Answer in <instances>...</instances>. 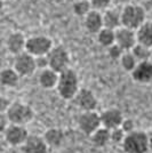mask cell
<instances>
[{
  "label": "cell",
  "mask_w": 152,
  "mask_h": 153,
  "mask_svg": "<svg viewBox=\"0 0 152 153\" xmlns=\"http://www.w3.org/2000/svg\"><path fill=\"white\" fill-rule=\"evenodd\" d=\"M56 89L58 95L63 100L70 101L76 97L77 93L79 91V76L75 70L69 68L68 70L60 73L58 82Z\"/></svg>",
  "instance_id": "obj_1"
},
{
  "label": "cell",
  "mask_w": 152,
  "mask_h": 153,
  "mask_svg": "<svg viewBox=\"0 0 152 153\" xmlns=\"http://www.w3.org/2000/svg\"><path fill=\"white\" fill-rule=\"evenodd\" d=\"M121 147L125 153H146L150 151L149 134L143 130H133L128 133L121 143Z\"/></svg>",
  "instance_id": "obj_2"
},
{
  "label": "cell",
  "mask_w": 152,
  "mask_h": 153,
  "mask_svg": "<svg viewBox=\"0 0 152 153\" xmlns=\"http://www.w3.org/2000/svg\"><path fill=\"white\" fill-rule=\"evenodd\" d=\"M10 123L26 126L34 119V110L26 103L12 102L5 112Z\"/></svg>",
  "instance_id": "obj_3"
},
{
  "label": "cell",
  "mask_w": 152,
  "mask_h": 153,
  "mask_svg": "<svg viewBox=\"0 0 152 153\" xmlns=\"http://www.w3.org/2000/svg\"><path fill=\"white\" fill-rule=\"evenodd\" d=\"M145 9L139 5H126L121 9V24L132 30H137L146 21Z\"/></svg>",
  "instance_id": "obj_4"
},
{
  "label": "cell",
  "mask_w": 152,
  "mask_h": 153,
  "mask_svg": "<svg viewBox=\"0 0 152 153\" xmlns=\"http://www.w3.org/2000/svg\"><path fill=\"white\" fill-rule=\"evenodd\" d=\"M47 58L48 66L58 73L68 70L70 68V54L63 46H54L53 49L48 53Z\"/></svg>",
  "instance_id": "obj_5"
},
{
  "label": "cell",
  "mask_w": 152,
  "mask_h": 153,
  "mask_svg": "<svg viewBox=\"0 0 152 153\" xmlns=\"http://www.w3.org/2000/svg\"><path fill=\"white\" fill-rule=\"evenodd\" d=\"M53 40L46 36H32L26 40L25 51L30 53L34 57L46 56L53 49Z\"/></svg>",
  "instance_id": "obj_6"
},
{
  "label": "cell",
  "mask_w": 152,
  "mask_h": 153,
  "mask_svg": "<svg viewBox=\"0 0 152 153\" xmlns=\"http://www.w3.org/2000/svg\"><path fill=\"white\" fill-rule=\"evenodd\" d=\"M77 123L79 129L85 135L90 136L94 131H96L100 127H102L101 113L94 111H81V113L78 115Z\"/></svg>",
  "instance_id": "obj_7"
},
{
  "label": "cell",
  "mask_w": 152,
  "mask_h": 153,
  "mask_svg": "<svg viewBox=\"0 0 152 153\" xmlns=\"http://www.w3.org/2000/svg\"><path fill=\"white\" fill-rule=\"evenodd\" d=\"M13 68L21 76H31L38 68L37 58L30 53L23 51L19 55H15Z\"/></svg>",
  "instance_id": "obj_8"
},
{
  "label": "cell",
  "mask_w": 152,
  "mask_h": 153,
  "mask_svg": "<svg viewBox=\"0 0 152 153\" xmlns=\"http://www.w3.org/2000/svg\"><path fill=\"white\" fill-rule=\"evenodd\" d=\"M4 137L10 146H22L29 137V131L25 126L10 123L4 131Z\"/></svg>",
  "instance_id": "obj_9"
},
{
  "label": "cell",
  "mask_w": 152,
  "mask_h": 153,
  "mask_svg": "<svg viewBox=\"0 0 152 153\" xmlns=\"http://www.w3.org/2000/svg\"><path fill=\"white\" fill-rule=\"evenodd\" d=\"M73 101L80 111H94L97 108V103H98L95 94L88 88L79 89Z\"/></svg>",
  "instance_id": "obj_10"
},
{
  "label": "cell",
  "mask_w": 152,
  "mask_h": 153,
  "mask_svg": "<svg viewBox=\"0 0 152 153\" xmlns=\"http://www.w3.org/2000/svg\"><path fill=\"white\" fill-rule=\"evenodd\" d=\"M115 44L120 46L124 51H132L137 44V34L135 30L128 29L126 26H120L115 30Z\"/></svg>",
  "instance_id": "obj_11"
},
{
  "label": "cell",
  "mask_w": 152,
  "mask_h": 153,
  "mask_svg": "<svg viewBox=\"0 0 152 153\" xmlns=\"http://www.w3.org/2000/svg\"><path fill=\"white\" fill-rule=\"evenodd\" d=\"M124 114L119 108H109L102 111L101 113V121L102 126L108 129H113V128L120 127L122 121H124Z\"/></svg>",
  "instance_id": "obj_12"
},
{
  "label": "cell",
  "mask_w": 152,
  "mask_h": 153,
  "mask_svg": "<svg viewBox=\"0 0 152 153\" xmlns=\"http://www.w3.org/2000/svg\"><path fill=\"white\" fill-rule=\"evenodd\" d=\"M49 146L45 140L44 136L29 135L24 144L22 145L23 153H48Z\"/></svg>",
  "instance_id": "obj_13"
},
{
  "label": "cell",
  "mask_w": 152,
  "mask_h": 153,
  "mask_svg": "<svg viewBox=\"0 0 152 153\" xmlns=\"http://www.w3.org/2000/svg\"><path fill=\"white\" fill-rule=\"evenodd\" d=\"M132 78L135 82L139 83H149L152 81V62L142 61L139 62L136 68L132 72Z\"/></svg>",
  "instance_id": "obj_14"
},
{
  "label": "cell",
  "mask_w": 152,
  "mask_h": 153,
  "mask_svg": "<svg viewBox=\"0 0 152 153\" xmlns=\"http://www.w3.org/2000/svg\"><path fill=\"white\" fill-rule=\"evenodd\" d=\"M83 25L88 33L97 34L104 27V21H103V14L100 10L92 9L85 17H83Z\"/></svg>",
  "instance_id": "obj_15"
},
{
  "label": "cell",
  "mask_w": 152,
  "mask_h": 153,
  "mask_svg": "<svg viewBox=\"0 0 152 153\" xmlns=\"http://www.w3.org/2000/svg\"><path fill=\"white\" fill-rule=\"evenodd\" d=\"M26 40H28V38H25V36L22 32H13L8 36V38L6 40L7 49L13 55H19L21 53L25 51Z\"/></svg>",
  "instance_id": "obj_16"
},
{
  "label": "cell",
  "mask_w": 152,
  "mask_h": 153,
  "mask_svg": "<svg viewBox=\"0 0 152 153\" xmlns=\"http://www.w3.org/2000/svg\"><path fill=\"white\" fill-rule=\"evenodd\" d=\"M58 78H60V73L53 70L51 68H46L42 69L41 72L39 73L38 81L39 85L44 88V89H54L56 88L57 82H58Z\"/></svg>",
  "instance_id": "obj_17"
},
{
  "label": "cell",
  "mask_w": 152,
  "mask_h": 153,
  "mask_svg": "<svg viewBox=\"0 0 152 153\" xmlns=\"http://www.w3.org/2000/svg\"><path fill=\"white\" fill-rule=\"evenodd\" d=\"M21 76L14 68H6L0 72V82L6 88H15L19 82Z\"/></svg>",
  "instance_id": "obj_18"
},
{
  "label": "cell",
  "mask_w": 152,
  "mask_h": 153,
  "mask_svg": "<svg viewBox=\"0 0 152 153\" xmlns=\"http://www.w3.org/2000/svg\"><path fill=\"white\" fill-rule=\"evenodd\" d=\"M44 138L47 142L49 147H58L63 144L65 136H64V133L62 129L53 127L45 131Z\"/></svg>",
  "instance_id": "obj_19"
},
{
  "label": "cell",
  "mask_w": 152,
  "mask_h": 153,
  "mask_svg": "<svg viewBox=\"0 0 152 153\" xmlns=\"http://www.w3.org/2000/svg\"><path fill=\"white\" fill-rule=\"evenodd\" d=\"M92 144L96 147H104L107 146L109 143L111 142V134H110V129L105 127H100L96 131L89 136Z\"/></svg>",
  "instance_id": "obj_20"
},
{
  "label": "cell",
  "mask_w": 152,
  "mask_h": 153,
  "mask_svg": "<svg viewBox=\"0 0 152 153\" xmlns=\"http://www.w3.org/2000/svg\"><path fill=\"white\" fill-rule=\"evenodd\" d=\"M137 42L152 48V21H145L136 30Z\"/></svg>",
  "instance_id": "obj_21"
},
{
  "label": "cell",
  "mask_w": 152,
  "mask_h": 153,
  "mask_svg": "<svg viewBox=\"0 0 152 153\" xmlns=\"http://www.w3.org/2000/svg\"><path fill=\"white\" fill-rule=\"evenodd\" d=\"M103 21H104V27L117 30L121 24V12L117 10L115 8L113 9H107L105 13L103 14Z\"/></svg>",
  "instance_id": "obj_22"
},
{
  "label": "cell",
  "mask_w": 152,
  "mask_h": 153,
  "mask_svg": "<svg viewBox=\"0 0 152 153\" xmlns=\"http://www.w3.org/2000/svg\"><path fill=\"white\" fill-rule=\"evenodd\" d=\"M96 39H97V42L101 46L109 48L110 46L115 44V30L103 27L101 31L96 34Z\"/></svg>",
  "instance_id": "obj_23"
},
{
  "label": "cell",
  "mask_w": 152,
  "mask_h": 153,
  "mask_svg": "<svg viewBox=\"0 0 152 153\" xmlns=\"http://www.w3.org/2000/svg\"><path fill=\"white\" fill-rule=\"evenodd\" d=\"M119 62H120L121 68L125 71H127V72H132L136 68L137 63H139V61L134 56L132 51H124V54H122L121 58L119 59Z\"/></svg>",
  "instance_id": "obj_24"
},
{
  "label": "cell",
  "mask_w": 152,
  "mask_h": 153,
  "mask_svg": "<svg viewBox=\"0 0 152 153\" xmlns=\"http://www.w3.org/2000/svg\"><path fill=\"white\" fill-rule=\"evenodd\" d=\"M132 53L134 54V56L136 57V59L139 62L149 61L150 57H151V48L148 47V46L142 45L139 42H137L136 45L134 46V48L132 49Z\"/></svg>",
  "instance_id": "obj_25"
},
{
  "label": "cell",
  "mask_w": 152,
  "mask_h": 153,
  "mask_svg": "<svg viewBox=\"0 0 152 153\" xmlns=\"http://www.w3.org/2000/svg\"><path fill=\"white\" fill-rule=\"evenodd\" d=\"M73 13L79 17H85L93 9L90 0H78L73 4Z\"/></svg>",
  "instance_id": "obj_26"
},
{
  "label": "cell",
  "mask_w": 152,
  "mask_h": 153,
  "mask_svg": "<svg viewBox=\"0 0 152 153\" xmlns=\"http://www.w3.org/2000/svg\"><path fill=\"white\" fill-rule=\"evenodd\" d=\"M110 134H111V143H114V144H121L127 135L126 131L121 127H117L111 129Z\"/></svg>",
  "instance_id": "obj_27"
},
{
  "label": "cell",
  "mask_w": 152,
  "mask_h": 153,
  "mask_svg": "<svg viewBox=\"0 0 152 153\" xmlns=\"http://www.w3.org/2000/svg\"><path fill=\"white\" fill-rule=\"evenodd\" d=\"M124 51H125L121 48L120 46L114 44V45L110 46L108 48V55L111 59H113V61H119L121 58V56H122V54H124Z\"/></svg>",
  "instance_id": "obj_28"
},
{
  "label": "cell",
  "mask_w": 152,
  "mask_h": 153,
  "mask_svg": "<svg viewBox=\"0 0 152 153\" xmlns=\"http://www.w3.org/2000/svg\"><path fill=\"white\" fill-rule=\"evenodd\" d=\"M90 4L93 9L96 10H107L110 5H111V0H90Z\"/></svg>",
  "instance_id": "obj_29"
},
{
  "label": "cell",
  "mask_w": 152,
  "mask_h": 153,
  "mask_svg": "<svg viewBox=\"0 0 152 153\" xmlns=\"http://www.w3.org/2000/svg\"><path fill=\"white\" fill-rule=\"evenodd\" d=\"M120 127L126 131V134H128V133H130V131L135 130V122H134L133 119H129V118L126 119V118H125Z\"/></svg>",
  "instance_id": "obj_30"
},
{
  "label": "cell",
  "mask_w": 152,
  "mask_h": 153,
  "mask_svg": "<svg viewBox=\"0 0 152 153\" xmlns=\"http://www.w3.org/2000/svg\"><path fill=\"white\" fill-rule=\"evenodd\" d=\"M9 125H10V122H9V120H8L6 113H1V131L4 133V131L6 130V128L8 127Z\"/></svg>",
  "instance_id": "obj_31"
},
{
  "label": "cell",
  "mask_w": 152,
  "mask_h": 153,
  "mask_svg": "<svg viewBox=\"0 0 152 153\" xmlns=\"http://www.w3.org/2000/svg\"><path fill=\"white\" fill-rule=\"evenodd\" d=\"M12 104V102L9 100H6V98H1V113H5L7 111V108H9V105Z\"/></svg>",
  "instance_id": "obj_32"
},
{
  "label": "cell",
  "mask_w": 152,
  "mask_h": 153,
  "mask_svg": "<svg viewBox=\"0 0 152 153\" xmlns=\"http://www.w3.org/2000/svg\"><path fill=\"white\" fill-rule=\"evenodd\" d=\"M149 146H150V150H152V133L149 134Z\"/></svg>",
  "instance_id": "obj_33"
},
{
  "label": "cell",
  "mask_w": 152,
  "mask_h": 153,
  "mask_svg": "<svg viewBox=\"0 0 152 153\" xmlns=\"http://www.w3.org/2000/svg\"><path fill=\"white\" fill-rule=\"evenodd\" d=\"M149 4H150V7L152 8V0H149Z\"/></svg>",
  "instance_id": "obj_34"
}]
</instances>
